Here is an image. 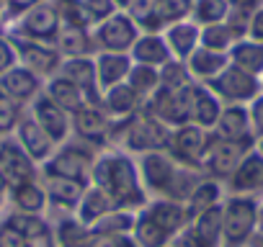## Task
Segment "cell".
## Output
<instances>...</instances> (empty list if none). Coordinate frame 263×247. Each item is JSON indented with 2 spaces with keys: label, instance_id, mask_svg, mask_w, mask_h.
Instances as JSON below:
<instances>
[{
  "label": "cell",
  "instance_id": "obj_42",
  "mask_svg": "<svg viewBox=\"0 0 263 247\" xmlns=\"http://www.w3.org/2000/svg\"><path fill=\"white\" fill-rule=\"evenodd\" d=\"M129 229H135V216H129V214H121V211H108L106 216H101L90 234L98 237V234H126Z\"/></svg>",
  "mask_w": 263,
  "mask_h": 247
},
{
  "label": "cell",
  "instance_id": "obj_37",
  "mask_svg": "<svg viewBox=\"0 0 263 247\" xmlns=\"http://www.w3.org/2000/svg\"><path fill=\"white\" fill-rule=\"evenodd\" d=\"M227 13H230L227 0H194L191 21H194L199 29H204V26L227 21Z\"/></svg>",
  "mask_w": 263,
  "mask_h": 247
},
{
  "label": "cell",
  "instance_id": "obj_59",
  "mask_svg": "<svg viewBox=\"0 0 263 247\" xmlns=\"http://www.w3.org/2000/svg\"><path fill=\"white\" fill-rule=\"evenodd\" d=\"M6 8V0H0V11H3Z\"/></svg>",
  "mask_w": 263,
  "mask_h": 247
},
{
  "label": "cell",
  "instance_id": "obj_7",
  "mask_svg": "<svg viewBox=\"0 0 263 247\" xmlns=\"http://www.w3.org/2000/svg\"><path fill=\"white\" fill-rule=\"evenodd\" d=\"M194 85L178 88V90H168V88H158L153 93V116L163 123H183L191 121V103H194Z\"/></svg>",
  "mask_w": 263,
  "mask_h": 247
},
{
  "label": "cell",
  "instance_id": "obj_35",
  "mask_svg": "<svg viewBox=\"0 0 263 247\" xmlns=\"http://www.w3.org/2000/svg\"><path fill=\"white\" fill-rule=\"evenodd\" d=\"M219 201V186L212 183V180H204V183H196V188L189 193V201H186V216L189 219H196L199 214H204L206 209L217 206Z\"/></svg>",
  "mask_w": 263,
  "mask_h": 247
},
{
  "label": "cell",
  "instance_id": "obj_39",
  "mask_svg": "<svg viewBox=\"0 0 263 247\" xmlns=\"http://www.w3.org/2000/svg\"><path fill=\"white\" fill-rule=\"evenodd\" d=\"M126 85L135 90L140 98L153 95L160 88V72L158 67H147V65H132L129 75H126Z\"/></svg>",
  "mask_w": 263,
  "mask_h": 247
},
{
  "label": "cell",
  "instance_id": "obj_4",
  "mask_svg": "<svg viewBox=\"0 0 263 247\" xmlns=\"http://www.w3.org/2000/svg\"><path fill=\"white\" fill-rule=\"evenodd\" d=\"M206 88H209L217 98L227 100L230 106L250 103V100L263 90V88H260V77H253V75L237 70L235 65H227L214 80L206 83Z\"/></svg>",
  "mask_w": 263,
  "mask_h": 247
},
{
  "label": "cell",
  "instance_id": "obj_50",
  "mask_svg": "<svg viewBox=\"0 0 263 247\" xmlns=\"http://www.w3.org/2000/svg\"><path fill=\"white\" fill-rule=\"evenodd\" d=\"M16 62H18V57H16V49H13L11 39L0 36V77H3L8 70H13Z\"/></svg>",
  "mask_w": 263,
  "mask_h": 247
},
{
  "label": "cell",
  "instance_id": "obj_55",
  "mask_svg": "<svg viewBox=\"0 0 263 247\" xmlns=\"http://www.w3.org/2000/svg\"><path fill=\"white\" fill-rule=\"evenodd\" d=\"M258 229L263 232V203L258 206Z\"/></svg>",
  "mask_w": 263,
  "mask_h": 247
},
{
  "label": "cell",
  "instance_id": "obj_24",
  "mask_svg": "<svg viewBox=\"0 0 263 247\" xmlns=\"http://www.w3.org/2000/svg\"><path fill=\"white\" fill-rule=\"evenodd\" d=\"M222 113L219 98L206 85H194V103H191V121L201 129H214Z\"/></svg>",
  "mask_w": 263,
  "mask_h": 247
},
{
  "label": "cell",
  "instance_id": "obj_6",
  "mask_svg": "<svg viewBox=\"0 0 263 247\" xmlns=\"http://www.w3.org/2000/svg\"><path fill=\"white\" fill-rule=\"evenodd\" d=\"M142 175H145V180H147V186L150 188H155V191H163V193H168L171 198H189V193L196 188H191V186H183L181 180H183V173H178L176 170V165L165 157V155H160V152H145V157H142Z\"/></svg>",
  "mask_w": 263,
  "mask_h": 247
},
{
  "label": "cell",
  "instance_id": "obj_28",
  "mask_svg": "<svg viewBox=\"0 0 263 247\" xmlns=\"http://www.w3.org/2000/svg\"><path fill=\"white\" fill-rule=\"evenodd\" d=\"M47 95H49V98H52L65 113H78L83 106H88L85 93H83L78 85H72L70 80L60 77V75L47 85Z\"/></svg>",
  "mask_w": 263,
  "mask_h": 247
},
{
  "label": "cell",
  "instance_id": "obj_17",
  "mask_svg": "<svg viewBox=\"0 0 263 247\" xmlns=\"http://www.w3.org/2000/svg\"><path fill=\"white\" fill-rule=\"evenodd\" d=\"M214 129H217L219 139H232V142H250L253 139L250 113H248L245 106H227V108H222Z\"/></svg>",
  "mask_w": 263,
  "mask_h": 247
},
{
  "label": "cell",
  "instance_id": "obj_12",
  "mask_svg": "<svg viewBox=\"0 0 263 247\" xmlns=\"http://www.w3.org/2000/svg\"><path fill=\"white\" fill-rule=\"evenodd\" d=\"M57 75L70 80L72 85H78L85 93L88 106H98L101 103L98 80H96V59H90V57H67V59H62Z\"/></svg>",
  "mask_w": 263,
  "mask_h": 247
},
{
  "label": "cell",
  "instance_id": "obj_34",
  "mask_svg": "<svg viewBox=\"0 0 263 247\" xmlns=\"http://www.w3.org/2000/svg\"><path fill=\"white\" fill-rule=\"evenodd\" d=\"M191 11H194V0H155V21L160 29L189 21Z\"/></svg>",
  "mask_w": 263,
  "mask_h": 247
},
{
  "label": "cell",
  "instance_id": "obj_15",
  "mask_svg": "<svg viewBox=\"0 0 263 247\" xmlns=\"http://www.w3.org/2000/svg\"><path fill=\"white\" fill-rule=\"evenodd\" d=\"M132 57L121 52H101L96 57V80L98 90H108L119 83H126V75L132 70Z\"/></svg>",
  "mask_w": 263,
  "mask_h": 247
},
{
  "label": "cell",
  "instance_id": "obj_32",
  "mask_svg": "<svg viewBox=\"0 0 263 247\" xmlns=\"http://www.w3.org/2000/svg\"><path fill=\"white\" fill-rule=\"evenodd\" d=\"M235 42H240L237 31H235L227 21H222V24H212V26H204V29H201L199 47H206V49H212V52H224V54H227Z\"/></svg>",
  "mask_w": 263,
  "mask_h": 247
},
{
  "label": "cell",
  "instance_id": "obj_5",
  "mask_svg": "<svg viewBox=\"0 0 263 247\" xmlns=\"http://www.w3.org/2000/svg\"><path fill=\"white\" fill-rule=\"evenodd\" d=\"M137 39H140V29L124 11H116L106 21L96 24V31H93V42H96V47L101 52L129 54V49L135 47Z\"/></svg>",
  "mask_w": 263,
  "mask_h": 247
},
{
  "label": "cell",
  "instance_id": "obj_33",
  "mask_svg": "<svg viewBox=\"0 0 263 247\" xmlns=\"http://www.w3.org/2000/svg\"><path fill=\"white\" fill-rule=\"evenodd\" d=\"M78 206H80V221H83V224H96L101 216H106L108 211L116 209L114 201H111L101 188H90V191H85Z\"/></svg>",
  "mask_w": 263,
  "mask_h": 247
},
{
  "label": "cell",
  "instance_id": "obj_8",
  "mask_svg": "<svg viewBox=\"0 0 263 247\" xmlns=\"http://www.w3.org/2000/svg\"><path fill=\"white\" fill-rule=\"evenodd\" d=\"M11 44H13L16 57L21 59V65L26 70H31L34 75L44 77V75L60 72L62 54L57 52V47H49V44H42V42H31V39H24V36H11Z\"/></svg>",
  "mask_w": 263,
  "mask_h": 247
},
{
  "label": "cell",
  "instance_id": "obj_41",
  "mask_svg": "<svg viewBox=\"0 0 263 247\" xmlns=\"http://www.w3.org/2000/svg\"><path fill=\"white\" fill-rule=\"evenodd\" d=\"M13 201L21 211L26 214H39L47 203V191H42L39 186L34 183H24V186H16L13 188Z\"/></svg>",
  "mask_w": 263,
  "mask_h": 247
},
{
  "label": "cell",
  "instance_id": "obj_22",
  "mask_svg": "<svg viewBox=\"0 0 263 247\" xmlns=\"http://www.w3.org/2000/svg\"><path fill=\"white\" fill-rule=\"evenodd\" d=\"M42 88L39 75H34L31 70H26L24 65H16L13 70H8L3 77H0V93L13 98V100H26L31 95H36Z\"/></svg>",
  "mask_w": 263,
  "mask_h": 247
},
{
  "label": "cell",
  "instance_id": "obj_31",
  "mask_svg": "<svg viewBox=\"0 0 263 247\" xmlns=\"http://www.w3.org/2000/svg\"><path fill=\"white\" fill-rule=\"evenodd\" d=\"M101 103L114 116H132V113L137 111V106H140V95L132 90L126 83H119V85H114V88L106 90V95L101 98Z\"/></svg>",
  "mask_w": 263,
  "mask_h": 247
},
{
  "label": "cell",
  "instance_id": "obj_9",
  "mask_svg": "<svg viewBox=\"0 0 263 247\" xmlns=\"http://www.w3.org/2000/svg\"><path fill=\"white\" fill-rule=\"evenodd\" d=\"M250 150H253V139L250 142H232V139L214 137L209 142V150H206L201 165L217 178H230Z\"/></svg>",
  "mask_w": 263,
  "mask_h": 247
},
{
  "label": "cell",
  "instance_id": "obj_44",
  "mask_svg": "<svg viewBox=\"0 0 263 247\" xmlns=\"http://www.w3.org/2000/svg\"><path fill=\"white\" fill-rule=\"evenodd\" d=\"M135 234H137V242L140 247H163L168 242L171 234H165L153 219H147L145 214L135 221Z\"/></svg>",
  "mask_w": 263,
  "mask_h": 247
},
{
  "label": "cell",
  "instance_id": "obj_2",
  "mask_svg": "<svg viewBox=\"0 0 263 247\" xmlns=\"http://www.w3.org/2000/svg\"><path fill=\"white\" fill-rule=\"evenodd\" d=\"M258 227V203L250 196H232L222 209V237L230 247L242 244Z\"/></svg>",
  "mask_w": 263,
  "mask_h": 247
},
{
  "label": "cell",
  "instance_id": "obj_36",
  "mask_svg": "<svg viewBox=\"0 0 263 247\" xmlns=\"http://www.w3.org/2000/svg\"><path fill=\"white\" fill-rule=\"evenodd\" d=\"M11 221L21 229V234L26 239V247H52V232H49V227L42 219H36L34 214H29V216H13Z\"/></svg>",
  "mask_w": 263,
  "mask_h": 247
},
{
  "label": "cell",
  "instance_id": "obj_11",
  "mask_svg": "<svg viewBox=\"0 0 263 247\" xmlns=\"http://www.w3.org/2000/svg\"><path fill=\"white\" fill-rule=\"evenodd\" d=\"M209 142H212V137L206 134V129L196 127V123H183L171 137L173 155L178 160H183L186 165H201L204 155L209 150Z\"/></svg>",
  "mask_w": 263,
  "mask_h": 247
},
{
  "label": "cell",
  "instance_id": "obj_48",
  "mask_svg": "<svg viewBox=\"0 0 263 247\" xmlns=\"http://www.w3.org/2000/svg\"><path fill=\"white\" fill-rule=\"evenodd\" d=\"M248 113H250V129H253V137H263V93H258L250 106H248Z\"/></svg>",
  "mask_w": 263,
  "mask_h": 247
},
{
  "label": "cell",
  "instance_id": "obj_25",
  "mask_svg": "<svg viewBox=\"0 0 263 247\" xmlns=\"http://www.w3.org/2000/svg\"><path fill=\"white\" fill-rule=\"evenodd\" d=\"M54 44H57V52L65 54V57H88L96 49V42H93L90 29L67 26V24L60 26V34H57Z\"/></svg>",
  "mask_w": 263,
  "mask_h": 247
},
{
  "label": "cell",
  "instance_id": "obj_23",
  "mask_svg": "<svg viewBox=\"0 0 263 247\" xmlns=\"http://www.w3.org/2000/svg\"><path fill=\"white\" fill-rule=\"evenodd\" d=\"M72 123L75 132L93 145H103L108 137V118L98 106H83L78 113H72Z\"/></svg>",
  "mask_w": 263,
  "mask_h": 247
},
{
  "label": "cell",
  "instance_id": "obj_14",
  "mask_svg": "<svg viewBox=\"0 0 263 247\" xmlns=\"http://www.w3.org/2000/svg\"><path fill=\"white\" fill-rule=\"evenodd\" d=\"M88 170H90V155L80 147H65L47 165L49 178H67V180H78V183H85Z\"/></svg>",
  "mask_w": 263,
  "mask_h": 247
},
{
  "label": "cell",
  "instance_id": "obj_27",
  "mask_svg": "<svg viewBox=\"0 0 263 247\" xmlns=\"http://www.w3.org/2000/svg\"><path fill=\"white\" fill-rule=\"evenodd\" d=\"M18 139H21L24 152L29 157H34V160H44L52 152V139L47 137V132L39 127L34 118L18 121Z\"/></svg>",
  "mask_w": 263,
  "mask_h": 247
},
{
  "label": "cell",
  "instance_id": "obj_21",
  "mask_svg": "<svg viewBox=\"0 0 263 247\" xmlns=\"http://www.w3.org/2000/svg\"><path fill=\"white\" fill-rule=\"evenodd\" d=\"M227 65H230V57L224 52H212L206 47H196L194 54L186 59V70H189L191 80H201L204 85L209 80H214Z\"/></svg>",
  "mask_w": 263,
  "mask_h": 247
},
{
  "label": "cell",
  "instance_id": "obj_57",
  "mask_svg": "<svg viewBox=\"0 0 263 247\" xmlns=\"http://www.w3.org/2000/svg\"><path fill=\"white\" fill-rule=\"evenodd\" d=\"M114 3H116V6H121V8H124V6H126V3H129V0H114Z\"/></svg>",
  "mask_w": 263,
  "mask_h": 247
},
{
  "label": "cell",
  "instance_id": "obj_13",
  "mask_svg": "<svg viewBox=\"0 0 263 247\" xmlns=\"http://www.w3.org/2000/svg\"><path fill=\"white\" fill-rule=\"evenodd\" d=\"M0 175L6 178L8 186H24L34 180V165L31 157L24 152L21 145L16 142H0Z\"/></svg>",
  "mask_w": 263,
  "mask_h": 247
},
{
  "label": "cell",
  "instance_id": "obj_10",
  "mask_svg": "<svg viewBox=\"0 0 263 247\" xmlns=\"http://www.w3.org/2000/svg\"><path fill=\"white\" fill-rule=\"evenodd\" d=\"M60 13H57V6L52 3H39L36 8H31L29 13L21 16V26H18V34L24 39H31V42H42V44H54L57 34H60Z\"/></svg>",
  "mask_w": 263,
  "mask_h": 247
},
{
  "label": "cell",
  "instance_id": "obj_16",
  "mask_svg": "<svg viewBox=\"0 0 263 247\" xmlns=\"http://www.w3.org/2000/svg\"><path fill=\"white\" fill-rule=\"evenodd\" d=\"M34 121L47 132V137L52 142H62L67 137V113L49 98V95H39L34 103Z\"/></svg>",
  "mask_w": 263,
  "mask_h": 247
},
{
  "label": "cell",
  "instance_id": "obj_19",
  "mask_svg": "<svg viewBox=\"0 0 263 247\" xmlns=\"http://www.w3.org/2000/svg\"><path fill=\"white\" fill-rule=\"evenodd\" d=\"M163 31H165L163 39H165L173 59H181V62H186L194 54V49L199 47V39H201V29L194 21H181V24L163 29Z\"/></svg>",
  "mask_w": 263,
  "mask_h": 247
},
{
  "label": "cell",
  "instance_id": "obj_51",
  "mask_svg": "<svg viewBox=\"0 0 263 247\" xmlns=\"http://www.w3.org/2000/svg\"><path fill=\"white\" fill-rule=\"evenodd\" d=\"M90 247H137V244L126 234H98V237H93Z\"/></svg>",
  "mask_w": 263,
  "mask_h": 247
},
{
  "label": "cell",
  "instance_id": "obj_38",
  "mask_svg": "<svg viewBox=\"0 0 263 247\" xmlns=\"http://www.w3.org/2000/svg\"><path fill=\"white\" fill-rule=\"evenodd\" d=\"M85 193V183L67 180V178H52L47 186V198H52L60 206H78Z\"/></svg>",
  "mask_w": 263,
  "mask_h": 247
},
{
  "label": "cell",
  "instance_id": "obj_53",
  "mask_svg": "<svg viewBox=\"0 0 263 247\" xmlns=\"http://www.w3.org/2000/svg\"><path fill=\"white\" fill-rule=\"evenodd\" d=\"M39 3H44V0H6V11L11 16H24L31 8H36Z\"/></svg>",
  "mask_w": 263,
  "mask_h": 247
},
{
  "label": "cell",
  "instance_id": "obj_18",
  "mask_svg": "<svg viewBox=\"0 0 263 247\" xmlns=\"http://www.w3.org/2000/svg\"><path fill=\"white\" fill-rule=\"evenodd\" d=\"M129 57L135 65H147V67H163L165 62L173 59L163 34H140V39L135 42V47L129 49Z\"/></svg>",
  "mask_w": 263,
  "mask_h": 247
},
{
  "label": "cell",
  "instance_id": "obj_47",
  "mask_svg": "<svg viewBox=\"0 0 263 247\" xmlns=\"http://www.w3.org/2000/svg\"><path fill=\"white\" fill-rule=\"evenodd\" d=\"M18 123V100L0 95V132H11Z\"/></svg>",
  "mask_w": 263,
  "mask_h": 247
},
{
  "label": "cell",
  "instance_id": "obj_61",
  "mask_svg": "<svg viewBox=\"0 0 263 247\" xmlns=\"http://www.w3.org/2000/svg\"><path fill=\"white\" fill-rule=\"evenodd\" d=\"M0 95H3V93H0Z\"/></svg>",
  "mask_w": 263,
  "mask_h": 247
},
{
  "label": "cell",
  "instance_id": "obj_26",
  "mask_svg": "<svg viewBox=\"0 0 263 247\" xmlns=\"http://www.w3.org/2000/svg\"><path fill=\"white\" fill-rule=\"evenodd\" d=\"M227 57H230V65H235L237 70H242L253 77H263V44L245 36L232 44Z\"/></svg>",
  "mask_w": 263,
  "mask_h": 247
},
{
  "label": "cell",
  "instance_id": "obj_54",
  "mask_svg": "<svg viewBox=\"0 0 263 247\" xmlns=\"http://www.w3.org/2000/svg\"><path fill=\"white\" fill-rule=\"evenodd\" d=\"M176 247H201V242L194 237V232H191V229H186V232L176 239Z\"/></svg>",
  "mask_w": 263,
  "mask_h": 247
},
{
  "label": "cell",
  "instance_id": "obj_60",
  "mask_svg": "<svg viewBox=\"0 0 263 247\" xmlns=\"http://www.w3.org/2000/svg\"><path fill=\"white\" fill-rule=\"evenodd\" d=\"M260 88H263V77H260Z\"/></svg>",
  "mask_w": 263,
  "mask_h": 247
},
{
  "label": "cell",
  "instance_id": "obj_45",
  "mask_svg": "<svg viewBox=\"0 0 263 247\" xmlns=\"http://www.w3.org/2000/svg\"><path fill=\"white\" fill-rule=\"evenodd\" d=\"M93 242V234L85 229L83 221H62L60 224V244L62 247H90Z\"/></svg>",
  "mask_w": 263,
  "mask_h": 247
},
{
  "label": "cell",
  "instance_id": "obj_46",
  "mask_svg": "<svg viewBox=\"0 0 263 247\" xmlns=\"http://www.w3.org/2000/svg\"><path fill=\"white\" fill-rule=\"evenodd\" d=\"M83 3V8L88 11V16L93 18V24H101V21H106L108 16H114L116 13V3L114 0H80Z\"/></svg>",
  "mask_w": 263,
  "mask_h": 247
},
{
  "label": "cell",
  "instance_id": "obj_1",
  "mask_svg": "<svg viewBox=\"0 0 263 247\" xmlns=\"http://www.w3.org/2000/svg\"><path fill=\"white\" fill-rule=\"evenodd\" d=\"M93 180H96V188H101L114 201V206L145 201L135 165L121 155H108V157L98 160L93 165Z\"/></svg>",
  "mask_w": 263,
  "mask_h": 247
},
{
  "label": "cell",
  "instance_id": "obj_56",
  "mask_svg": "<svg viewBox=\"0 0 263 247\" xmlns=\"http://www.w3.org/2000/svg\"><path fill=\"white\" fill-rule=\"evenodd\" d=\"M6 186H8V183H6V178L0 175V198H3V193H6Z\"/></svg>",
  "mask_w": 263,
  "mask_h": 247
},
{
  "label": "cell",
  "instance_id": "obj_29",
  "mask_svg": "<svg viewBox=\"0 0 263 247\" xmlns=\"http://www.w3.org/2000/svg\"><path fill=\"white\" fill-rule=\"evenodd\" d=\"M145 216L153 219L165 234H176V232L189 221L186 209H183L181 203H176V201H158V203H153V206L145 211Z\"/></svg>",
  "mask_w": 263,
  "mask_h": 247
},
{
  "label": "cell",
  "instance_id": "obj_30",
  "mask_svg": "<svg viewBox=\"0 0 263 247\" xmlns=\"http://www.w3.org/2000/svg\"><path fill=\"white\" fill-rule=\"evenodd\" d=\"M191 232L201 242V247H217L222 237V206H212L204 214H199Z\"/></svg>",
  "mask_w": 263,
  "mask_h": 247
},
{
  "label": "cell",
  "instance_id": "obj_3",
  "mask_svg": "<svg viewBox=\"0 0 263 247\" xmlns=\"http://www.w3.org/2000/svg\"><path fill=\"white\" fill-rule=\"evenodd\" d=\"M124 142L137 152H160L171 145V134L163 121L155 116H135L132 113L124 123Z\"/></svg>",
  "mask_w": 263,
  "mask_h": 247
},
{
  "label": "cell",
  "instance_id": "obj_49",
  "mask_svg": "<svg viewBox=\"0 0 263 247\" xmlns=\"http://www.w3.org/2000/svg\"><path fill=\"white\" fill-rule=\"evenodd\" d=\"M0 247H26V239L13 221H6L0 227Z\"/></svg>",
  "mask_w": 263,
  "mask_h": 247
},
{
  "label": "cell",
  "instance_id": "obj_20",
  "mask_svg": "<svg viewBox=\"0 0 263 247\" xmlns=\"http://www.w3.org/2000/svg\"><path fill=\"white\" fill-rule=\"evenodd\" d=\"M230 188L235 193H253L263 188V155L258 150H250L242 162L230 175Z\"/></svg>",
  "mask_w": 263,
  "mask_h": 247
},
{
  "label": "cell",
  "instance_id": "obj_43",
  "mask_svg": "<svg viewBox=\"0 0 263 247\" xmlns=\"http://www.w3.org/2000/svg\"><path fill=\"white\" fill-rule=\"evenodd\" d=\"M158 72H160V88H168V90H178V88H186L194 83L186 70V62H181V59L165 62Z\"/></svg>",
  "mask_w": 263,
  "mask_h": 247
},
{
  "label": "cell",
  "instance_id": "obj_58",
  "mask_svg": "<svg viewBox=\"0 0 263 247\" xmlns=\"http://www.w3.org/2000/svg\"><path fill=\"white\" fill-rule=\"evenodd\" d=\"M258 152H260V155H263V137H260V139H258Z\"/></svg>",
  "mask_w": 263,
  "mask_h": 247
},
{
  "label": "cell",
  "instance_id": "obj_52",
  "mask_svg": "<svg viewBox=\"0 0 263 247\" xmlns=\"http://www.w3.org/2000/svg\"><path fill=\"white\" fill-rule=\"evenodd\" d=\"M248 39L263 44V6H260V8L250 16V21H248Z\"/></svg>",
  "mask_w": 263,
  "mask_h": 247
},
{
  "label": "cell",
  "instance_id": "obj_40",
  "mask_svg": "<svg viewBox=\"0 0 263 247\" xmlns=\"http://www.w3.org/2000/svg\"><path fill=\"white\" fill-rule=\"evenodd\" d=\"M124 13L137 24V29H145V34L163 31L155 21V0H129L124 6Z\"/></svg>",
  "mask_w": 263,
  "mask_h": 247
}]
</instances>
